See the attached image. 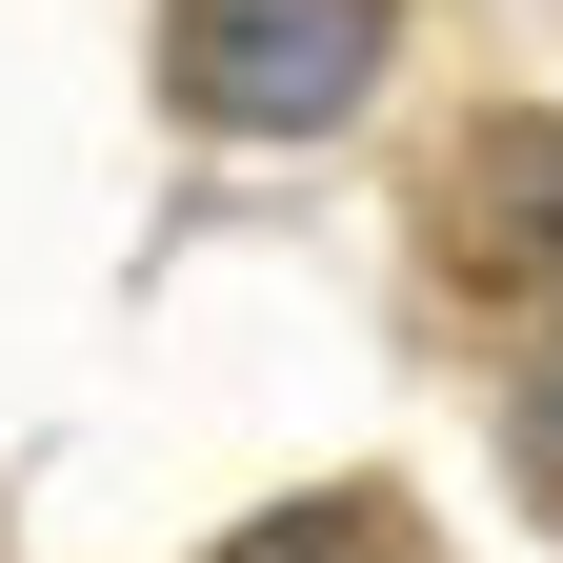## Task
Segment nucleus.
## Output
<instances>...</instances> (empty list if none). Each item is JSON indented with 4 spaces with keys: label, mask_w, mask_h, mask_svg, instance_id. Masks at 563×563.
Wrapping results in <instances>:
<instances>
[{
    "label": "nucleus",
    "mask_w": 563,
    "mask_h": 563,
    "mask_svg": "<svg viewBox=\"0 0 563 563\" xmlns=\"http://www.w3.org/2000/svg\"><path fill=\"white\" fill-rule=\"evenodd\" d=\"M383 41H402V0H162V81L222 141H322L383 81Z\"/></svg>",
    "instance_id": "f257e3e1"
},
{
    "label": "nucleus",
    "mask_w": 563,
    "mask_h": 563,
    "mask_svg": "<svg viewBox=\"0 0 563 563\" xmlns=\"http://www.w3.org/2000/svg\"><path fill=\"white\" fill-rule=\"evenodd\" d=\"M422 242L523 363H563V121H463L422 181Z\"/></svg>",
    "instance_id": "f03ea898"
},
{
    "label": "nucleus",
    "mask_w": 563,
    "mask_h": 563,
    "mask_svg": "<svg viewBox=\"0 0 563 563\" xmlns=\"http://www.w3.org/2000/svg\"><path fill=\"white\" fill-rule=\"evenodd\" d=\"M222 563H422V543H402V504H383V483H322V504H282V523H242Z\"/></svg>",
    "instance_id": "7ed1b4c3"
},
{
    "label": "nucleus",
    "mask_w": 563,
    "mask_h": 563,
    "mask_svg": "<svg viewBox=\"0 0 563 563\" xmlns=\"http://www.w3.org/2000/svg\"><path fill=\"white\" fill-rule=\"evenodd\" d=\"M504 422H523V483H543V523H563V363H523V383H504Z\"/></svg>",
    "instance_id": "20e7f679"
}]
</instances>
